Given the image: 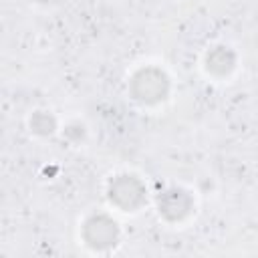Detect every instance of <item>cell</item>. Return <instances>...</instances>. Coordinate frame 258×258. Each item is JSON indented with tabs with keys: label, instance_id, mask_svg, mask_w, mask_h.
<instances>
[{
	"label": "cell",
	"instance_id": "1",
	"mask_svg": "<svg viewBox=\"0 0 258 258\" xmlns=\"http://www.w3.org/2000/svg\"><path fill=\"white\" fill-rule=\"evenodd\" d=\"M167 77L157 69H143L131 79V93L141 103H155L167 95Z\"/></svg>",
	"mask_w": 258,
	"mask_h": 258
},
{
	"label": "cell",
	"instance_id": "3",
	"mask_svg": "<svg viewBox=\"0 0 258 258\" xmlns=\"http://www.w3.org/2000/svg\"><path fill=\"white\" fill-rule=\"evenodd\" d=\"M85 240L95 248H107L117 240L115 222L107 216H95L85 224Z\"/></svg>",
	"mask_w": 258,
	"mask_h": 258
},
{
	"label": "cell",
	"instance_id": "2",
	"mask_svg": "<svg viewBox=\"0 0 258 258\" xmlns=\"http://www.w3.org/2000/svg\"><path fill=\"white\" fill-rule=\"evenodd\" d=\"M109 198L123 210L139 208L145 202V187L133 175H119L109 185Z\"/></svg>",
	"mask_w": 258,
	"mask_h": 258
},
{
	"label": "cell",
	"instance_id": "4",
	"mask_svg": "<svg viewBox=\"0 0 258 258\" xmlns=\"http://www.w3.org/2000/svg\"><path fill=\"white\" fill-rule=\"evenodd\" d=\"M194 202L183 189H167L159 198V212L167 220H181L183 216L189 214Z\"/></svg>",
	"mask_w": 258,
	"mask_h": 258
},
{
	"label": "cell",
	"instance_id": "5",
	"mask_svg": "<svg viewBox=\"0 0 258 258\" xmlns=\"http://www.w3.org/2000/svg\"><path fill=\"white\" fill-rule=\"evenodd\" d=\"M234 67V52L226 46H216L208 54V69L216 75H224Z\"/></svg>",
	"mask_w": 258,
	"mask_h": 258
},
{
	"label": "cell",
	"instance_id": "6",
	"mask_svg": "<svg viewBox=\"0 0 258 258\" xmlns=\"http://www.w3.org/2000/svg\"><path fill=\"white\" fill-rule=\"evenodd\" d=\"M30 125H32V129H34L36 133L46 135V133H50V131L54 129V119H52L50 115H46V113H36V115L32 117Z\"/></svg>",
	"mask_w": 258,
	"mask_h": 258
}]
</instances>
